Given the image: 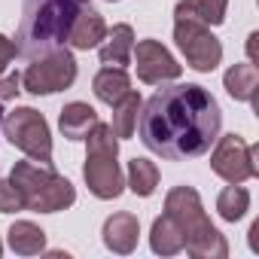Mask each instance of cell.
I'll use <instances>...</instances> for the list:
<instances>
[{"instance_id": "obj_15", "label": "cell", "mask_w": 259, "mask_h": 259, "mask_svg": "<svg viewBox=\"0 0 259 259\" xmlns=\"http://www.w3.org/2000/svg\"><path fill=\"white\" fill-rule=\"evenodd\" d=\"M92 89H95V95H98V101H104V104H116L119 98H125L128 92H132V79H128V73H125V67H101L98 73H95V82H92Z\"/></svg>"}, {"instance_id": "obj_7", "label": "cell", "mask_w": 259, "mask_h": 259, "mask_svg": "<svg viewBox=\"0 0 259 259\" xmlns=\"http://www.w3.org/2000/svg\"><path fill=\"white\" fill-rule=\"evenodd\" d=\"M73 79H76V61L67 49H52V52L34 58L28 64V70L22 73V85L31 95L64 92L73 85Z\"/></svg>"}, {"instance_id": "obj_20", "label": "cell", "mask_w": 259, "mask_h": 259, "mask_svg": "<svg viewBox=\"0 0 259 259\" xmlns=\"http://www.w3.org/2000/svg\"><path fill=\"white\" fill-rule=\"evenodd\" d=\"M229 0H180L174 16L180 19H198L204 25H223L226 22Z\"/></svg>"}, {"instance_id": "obj_1", "label": "cell", "mask_w": 259, "mask_h": 259, "mask_svg": "<svg viewBox=\"0 0 259 259\" xmlns=\"http://www.w3.org/2000/svg\"><path fill=\"white\" fill-rule=\"evenodd\" d=\"M220 107L213 95L195 82L159 89L141 104L138 128L147 150L162 159H189L210 150L220 138Z\"/></svg>"}, {"instance_id": "obj_19", "label": "cell", "mask_w": 259, "mask_h": 259, "mask_svg": "<svg viewBox=\"0 0 259 259\" xmlns=\"http://www.w3.org/2000/svg\"><path fill=\"white\" fill-rule=\"evenodd\" d=\"M10 247L19 253V256H34V253H43L46 250V232L28 220H19L10 226Z\"/></svg>"}, {"instance_id": "obj_3", "label": "cell", "mask_w": 259, "mask_h": 259, "mask_svg": "<svg viewBox=\"0 0 259 259\" xmlns=\"http://www.w3.org/2000/svg\"><path fill=\"white\" fill-rule=\"evenodd\" d=\"M165 213L183 232V250L195 259H226L229 244L207 220L201 198L192 186H174L165 198Z\"/></svg>"}, {"instance_id": "obj_21", "label": "cell", "mask_w": 259, "mask_h": 259, "mask_svg": "<svg viewBox=\"0 0 259 259\" xmlns=\"http://www.w3.org/2000/svg\"><path fill=\"white\" fill-rule=\"evenodd\" d=\"M217 210L226 223H238L247 210H250V192L241 186V183H229L220 198H217Z\"/></svg>"}, {"instance_id": "obj_5", "label": "cell", "mask_w": 259, "mask_h": 259, "mask_svg": "<svg viewBox=\"0 0 259 259\" xmlns=\"http://www.w3.org/2000/svg\"><path fill=\"white\" fill-rule=\"evenodd\" d=\"M89 141V153H85V168H82V177L89 183V192L95 198H119L122 195V171H119V138L113 135V128L107 122H98L92 132L85 135Z\"/></svg>"}, {"instance_id": "obj_16", "label": "cell", "mask_w": 259, "mask_h": 259, "mask_svg": "<svg viewBox=\"0 0 259 259\" xmlns=\"http://www.w3.org/2000/svg\"><path fill=\"white\" fill-rule=\"evenodd\" d=\"M150 247H153L159 256H177V253L183 250V232H180V226H177L168 213H162V217L153 220Z\"/></svg>"}, {"instance_id": "obj_17", "label": "cell", "mask_w": 259, "mask_h": 259, "mask_svg": "<svg viewBox=\"0 0 259 259\" xmlns=\"http://www.w3.org/2000/svg\"><path fill=\"white\" fill-rule=\"evenodd\" d=\"M223 85H226V92L235 101H256V89H259L256 64H235V67H229L226 76H223Z\"/></svg>"}, {"instance_id": "obj_28", "label": "cell", "mask_w": 259, "mask_h": 259, "mask_svg": "<svg viewBox=\"0 0 259 259\" xmlns=\"http://www.w3.org/2000/svg\"><path fill=\"white\" fill-rule=\"evenodd\" d=\"M0 253H4V244H0Z\"/></svg>"}, {"instance_id": "obj_11", "label": "cell", "mask_w": 259, "mask_h": 259, "mask_svg": "<svg viewBox=\"0 0 259 259\" xmlns=\"http://www.w3.org/2000/svg\"><path fill=\"white\" fill-rule=\"evenodd\" d=\"M138 238H141V220L135 213L122 210V213L107 217V223H104V244H107V250L125 256V253H132L138 247Z\"/></svg>"}, {"instance_id": "obj_24", "label": "cell", "mask_w": 259, "mask_h": 259, "mask_svg": "<svg viewBox=\"0 0 259 259\" xmlns=\"http://www.w3.org/2000/svg\"><path fill=\"white\" fill-rule=\"evenodd\" d=\"M22 76L19 73H7V76H0V101H13L22 89Z\"/></svg>"}, {"instance_id": "obj_13", "label": "cell", "mask_w": 259, "mask_h": 259, "mask_svg": "<svg viewBox=\"0 0 259 259\" xmlns=\"http://www.w3.org/2000/svg\"><path fill=\"white\" fill-rule=\"evenodd\" d=\"M132 49H135V31H132V25H116L101 40V64H110V67L132 64Z\"/></svg>"}, {"instance_id": "obj_10", "label": "cell", "mask_w": 259, "mask_h": 259, "mask_svg": "<svg viewBox=\"0 0 259 259\" xmlns=\"http://www.w3.org/2000/svg\"><path fill=\"white\" fill-rule=\"evenodd\" d=\"M132 61L138 67V79L147 85H162L180 76V64L159 40H141L132 49Z\"/></svg>"}, {"instance_id": "obj_27", "label": "cell", "mask_w": 259, "mask_h": 259, "mask_svg": "<svg viewBox=\"0 0 259 259\" xmlns=\"http://www.w3.org/2000/svg\"><path fill=\"white\" fill-rule=\"evenodd\" d=\"M0 128H4V107H0Z\"/></svg>"}, {"instance_id": "obj_22", "label": "cell", "mask_w": 259, "mask_h": 259, "mask_svg": "<svg viewBox=\"0 0 259 259\" xmlns=\"http://www.w3.org/2000/svg\"><path fill=\"white\" fill-rule=\"evenodd\" d=\"M128 186H132V192L141 195V198L153 195L156 186H159V168L150 159H132L128 162Z\"/></svg>"}, {"instance_id": "obj_8", "label": "cell", "mask_w": 259, "mask_h": 259, "mask_svg": "<svg viewBox=\"0 0 259 259\" xmlns=\"http://www.w3.org/2000/svg\"><path fill=\"white\" fill-rule=\"evenodd\" d=\"M174 40L180 46V52L186 55L189 67L210 73L220 61H223V46L220 40L210 34V28L198 19H180L174 16Z\"/></svg>"}, {"instance_id": "obj_4", "label": "cell", "mask_w": 259, "mask_h": 259, "mask_svg": "<svg viewBox=\"0 0 259 259\" xmlns=\"http://www.w3.org/2000/svg\"><path fill=\"white\" fill-rule=\"evenodd\" d=\"M10 183L19 189L22 204L28 210L37 213H55L64 210L76 201V189L70 180H64L61 174H55L52 165H40V162H16Z\"/></svg>"}, {"instance_id": "obj_2", "label": "cell", "mask_w": 259, "mask_h": 259, "mask_svg": "<svg viewBox=\"0 0 259 259\" xmlns=\"http://www.w3.org/2000/svg\"><path fill=\"white\" fill-rule=\"evenodd\" d=\"M82 7H89V0H25V16L16 37L19 55L37 58L61 49Z\"/></svg>"}, {"instance_id": "obj_12", "label": "cell", "mask_w": 259, "mask_h": 259, "mask_svg": "<svg viewBox=\"0 0 259 259\" xmlns=\"http://www.w3.org/2000/svg\"><path fill=\"white\" fill-rule=\"evenodd\" d=\"M104 37H107V22H104V16L95 13L92 7H82V13L73 19V28H70V34H67V43H70L73 49L89 52V49L101 46Z\"/></svg>"}, {"instance_id": "obj_26", "label": "cell", "mask_w": 259, "mask_h": 259, "mask_svg": "<svg viewBox=\"0 0 259 259\" xmlns=\"http://www.w3.org/2000/svg\"><path fill=\"white\" fill-rule=\"evenodd\" d=\"M256 40H259L256 34H250V37H247V55H250V64L256 61Z\"/></svg>"}, {"instance_id": "obj_25", "label": "cell", "mask_w": 259, "mask_h": 259, "mask_svg": "<svg viewBox=\"0 0 259 259\" xmlns=\"http://www.w3.org/2000/svg\"><path fill=\"white\" fill-rule=\"evenodd\" d=\"M19 55V49H16V43L10 40V37H4L0 34V76H4V70L13 64V58Z\"/></svg>"}, {"instance_id": "obj_9", "label": "cell", "mask_w": 259, "mask_h": 259, "mask_svg": "<svg viewBox=\"0 0 259 259\" xmlns=\"http://www.w3.org/2000/svg\"><path fill=\"white\" fill-rule=\"evenodd\" d=\"M217 150L210 153V171L220 174L226 183H244L259 174L256 165V147H250L238 135H223L217 138Z\"/></svg>"}, {"instance_id": "obj_6", "label": "cell", "mask_w": 259, "mask_h": 259, "mask_svg": "<svg viewBox=\"0 0 259 259\" xmlns=\"http://www.w3.org/2000/svg\"><path fill=\"white\" fill-rule=\"evenodd\" d=\"M4 135L28 159H34L40 165H52V135H49L43 113H37L31 107H16L4 119Z\"/></svg>"}, {"instance_id": "obj_18", "label": "cell", "mask_w": 259, "mask_h": 259, "mask_svg": "<svg viewBox=\"0 0 259 259\" xmlns=\"http://www.w3.org/2000/svg\"><path fill=\"white\" fill-rule=\"evenodd\" d=\"M141 104H144V101H141V95H138L135 89L113 104V122H110V128H113L116 138H132V135H135L138 116H141Z\"/></svg>"}, {"instance_id": "obj_23", "label": "cell", "mask_w": 259, "mask_h": 259, "mask_svg": "<svg viewBox=\"0 0 259 259\" xmlns=\"http://www.w3.org/2000/svg\"><path fill=\"white\" fill-rule=\"evenodd\" d=\"M16 210H25L19 189L10 180H0V213H16Z\"/></svg>"}, {"instance_id": "obj_14", "label": "cell", "mask_w": 259, "mask_h": 259, "mask_svg": "<svg viewBox=\"0 0 259 259\" xmlns=\"http://www.w3.org/2000/svg\"><path fill=\"white\" fill-rule=\"evenodd\" d=\"M98 122H101V119H98L95 107H89V104H82V101L67 104V107L61 110V116H58L61 135H64L67 141H85V135L92 132Z\"/></svg>"}]
</instances>
